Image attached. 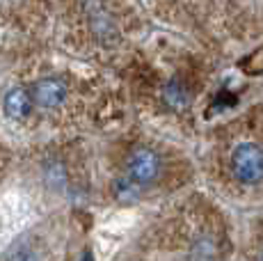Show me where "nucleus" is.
I'll list each match as a JSON object with an SVG mask.
<instances>
[{
	"label": "nucleus",
	"instance_id": "nucleus-9",
	"mask_svg": "<svg viewBox=\"0 0 263 261\" xmlns=\"http://www.w3.org/2000/svg\"><path fill=\"white\" fill-rule=\"evenodd\" d=\"M261 259H263V252H261Z\"/></svg>",
	"mask_w": 263,
	"mask_h": 261
},
{
	"label": "nucleus",
	"instance_id": "nucleus-1",
	"mask_svg": "<svg viewBox=\"0 0 263 261\" xmlns=\"http://www.w3.org/2000/svg\"><path fill=\"white\" fill-rule=\"evenodd\" d=\"M231 172L245 185H256L263 181V149L254 142L238 144L231 156Z\"/></svg>",
	"mask_w": 263,
	"mask_h": 261
},
{
	"label": "nucleus",
	"instance_id": "nucleus-3",
	"mask_svg": "<svg viewBox=\"0 0 263 261\" xmlns=\"http://www.w3.org/2000/svg\"><path fill=\"white\" fill-rule=\"evenodd\" d=\"M30 97L39 108H58L67 97V85L62 78H42L32 85Z\"/></svg>",
	"mask_w": 263,
	"mask_h": 261
},
{
	"label": "nucleus",
	"instance_id": "nucleus-6",
	"mask_svg": "<svg viewBox=\"0 0 263 261\" xmlns=\"http://www.w3.org/2000/svg\"><path fill=\"white\" fill-rule=\"evenodd\" d=\"M89 21H92V28L94 32L99 34L101 39H108L110 34H115V26H112V18L108 16V12L101 7H96L92 12V16H89Z\"/></svg>",
	"mask_w": 263,
	"mask_h": 261
},
{
	"label": "nucleus",
	"instance_id": "nucleus-5",
	"mask_svg": "<svg viewBox=\"0 0 263 261\" xmlns=\"http://www.w3.org/2000/svg\"><path fill=\"white\" fill-rule=\"evenodd\" d=\"M163 101H165V105H167L170 110H176V113L188 108L190 92H188V87H185L183 80L172 78V80L165 83V87H163Z\"/></svg>",
	"mask_w": 263,
	"mask_h": 261
},
{
	"label": "nucleus",
	"instance_id": "nucleus-2",
	"mask_svg": "<svg viewBox=\"0 0 263 261\" xmlns=\"http://www.w3.org/2000/svg\"><path fill=\"white\" fill-rule=\"evenodd\" d=\"M126 177H130L138 185H151L160 177V158L154 149L140 147L130 152L126 160Z\"/></svg>",
	"mask_w": 263,
	"mask_h": 261
},
{
	"label": "nucleus",
	"instance_id": "nucleus-7",
	"mask_svg": "<svg viewBox=\"0 0 263 261\" xmlns=\"http://www.w3.org/2000/svg\"><path fill=\"white\" fill-rule=\"evenodd\" d=\"M140 188H142V185H138L130 177H124L115 183V195H117L119 202L128 204V202H135V199L140 197Z\"/></svg>",
	"mask_w": 263,
	"mask_h": 261
},
{
	"label": "nucleus",
	"instance_id": "nucleus-4",
	"mask_svg": "<svg viewBox=\"0 0 263 261\" xmlns=\"http://www.w3.org/2000/svg\"><path fill=\"white\" fill-rule=\"evenodd\" d=\"M30 108H32V97L25 87H14L5 94L3 99V110L9 119L14 122H23L30 115Z\"/></svg>",
	"mask_w": 263,
	"mask_h": 261
},
{
	"label": "nucleus",
	"instance_id": "nucleus-8",
	"mask_svg": "<svg viewBox=\"0 0 263 261\" xmlns=\"http://www.w3.org/2000/svg\"><path fill=\"white\" fill-rule=\"evenodd\" d=\"M209 245H213L209 238L197 240V243L192 245V254H190V257H192V259H213L217 252H215V250H206Z\"/></svg>",
	"mask_w": 263,
	"mask_h": 261
}]
</instances>
